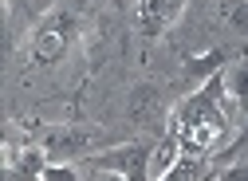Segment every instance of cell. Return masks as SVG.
<instances>
[{"label":"cell","mask_w":248,"mask_h":181,"mask_svg":"<svg viewBox=\"0 0 248 181\" xmlns=\"http://www.w3.org/2000/svg\"><path fill=\"white\" fill-rule=\"evenodd\" d=\"M75 32H79L75 12H71V8H55V12L36 28V36H32V59L44 63V67L55 63V59H63V51L71 47Z\"/></svg>","instance_id":"6da1fadb"},{"label":"cell","mask_w":248,"mask_h":181,"mask_svg":"<svg viewBox=\"0 0 248 181\" xmlns=\"http://www.w3.org/2000/svg\"><path fill=\"white\" fill-rule=\"evenodd\" d=\"M95 138H99V130H87V126H51V130L40 138V150L47 154V162L75 166L79 158H91Z\"/></svg>","instance_id":"7a4b0ae2"},{"label":"cell","mask_w":248,"mask_h":181,"mask_svg":"<svg viewBox=\"0 0 248 181\" xmlns=\"http://www.w3.org/2000/svg\"><path fill=\"white\" fill-rule=\"evenodd\" d=\"M150 158H154V150H146L138 142H126V146L103 150V154H91L87 162L103 173H122L126 181H154L150 177Z\"/></svg>","instance_id":"3957f363"},{"label":"cell","mask_w":248,"mask_h":181,"mask_svg":"<svg viewBox=\"0 0 248 181\" xmlns=\"http://www.w3.org/2000/svg\"><path fill=\"white\" fill-rule=\"evenodd\" d=\"M177 8H181V0H138V4H134L138 32H142L146 40L162 36L166 28H170V20L177 16Z\"/></svg>","instance_id":"277c9868"},{"label":"cell","mask_w":248,"mask_h":181,"mask_svg":"<svg viewBox=\"0 0 248 181\" xmlns=\"http://www.w3.org/2000/svg\"><path fill=\"white\" fill-rule=\"evenodd\" d=\"M47 169V154L40 146H24L4 154V181H40Z\"/></svg>","instance_id":"5b68a950"},{"label":"cell","mask_w":248,"mask_h":181,"mask_svg":"<svg viewBox=\"0 0 248 181\" xmlns=\"http://www.w3.org/2000/svg\"><path fill=\"white\" fill-rule=\"evenodd\" d=\"M181 154H185V150H181L177 134H173V130H166V138L154 146V158H150V177H154V181H162V177H166V173L181 162Z\"/></svg>","instance_id":"8992f818"},{"label":"cell","mask_w":248,"mask_h":181,"mask_svg":"<svg viewBox=\"0 0 248 181\" xmlns=\"http://www.w3.org/2000/svg\"><path fill=\"white\" fill-rule=\"evenodd\" d=\"M225 59H229L225 47L201 51V55H193V59H185V75H189V79H213V75L225 71Z\"/></svg>","instance_id":"52a82bcc"},{"label":"cell","mask_w":248,"mask_h":181,"mask_svg":"<svg viewBox=\"0 0 248 181\" xmlns=\"http://www.w3.org/2000/svg\"><path fill=\"white\" fill-rule=\"evenodd\" d=\"M225 90H229V99H232L240 110H248V63L225 71Z\"/></svg>","instance_id":"ba28073f"},{"label":"cell","mask_w":248,"mask_h":181,"mask_svg":"<svg viewBox=\"0 0 248 181\" xmlns=\"http://www.w3.org/2000/svg\"><path fill=\"white\" fill-rule=\"evenodd\" d=\"M209 169H205V158H197V154H181V162L162 177V181H201Z\"/></svg>","instance_id":"9c48e42d"},{"label":"cell","mask_w":248,"mask_h":181,"mask_svg":"<svg viewBox=\"0 0 248 181\" xmlns=\"http://www.w3.org/2000/svg\"><path fill=\"white\" fill-rule=\"evenodd\" d=\"M40 181H79V173L71 169V166H59V162H47V169H44V177Z\"/></svg>","instance_id":"30bf717a"},{"label":"cell","mask_w":248,"mask_h":181,"mask_svg":"<svg viewBox=\"0 0 248 181\" xmlns=\"http://www.w3.org/2000/svg\"><path fill=\"white\" fill-rule=\"evenodd\" d=\"M229 24L236 28V32H248V4H232L229 8Z\"/></svg>","instance_id":"8fae6325"},{"label":"cell","mask_w":248,"mask_h":181,"mask_svg":"<svg viewBox=\"0 0 248 181\" xmlns=\"http://www.w3.org/2000/svg\"><path fill=\"white\" fill-rule=\"evenodd\" d=\"M217 181H248V166H225L217 173Z\"/></svg>","instance_id":"7c38bea8"},{"label":"cell","mask_w":248,"mask_h":181,"mask_svg":"<svg viewBox=\"0 0 248 181\" xmlns=\"http://www.w3.org/2000/svg\"><path fill=\"white\" fill-rule=\"evenodd\" d=\"M103 181H126V177H122V173H107Z\"/></svg>","instance_id":"4fadbf2b"},{"label":"cell","mask_w":248,"mask_h":181,"mask_svg":"<svg viewBox=\"0 0 248 181\" xmlns=\"http://www.w3.org/2000/svg\"><path fill=\"white\" fill-rule=\"evenodd\" d=\"M201 181H217V173H213V169H209V173H205V177H201Z\"/></svg>","instance_id":"5bb4252c"}]
</instances>
